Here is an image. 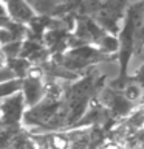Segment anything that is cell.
<instances>
[{
    "mask_svg": "<svg viewBox=\"0 0 144 149\" xmlns=\"http://www.w3.org/2000/svg\"><path fill=\"white\" fill-rule=\"evenodd\" d=\"M139 98H141V87H139V84H130V86L125 87V90H124L125 101H130L133 106V102L138 101Z\"/></svg>",
    "mask_w": 144,
    "mask_h": 149,
    "instance_id": "cell-2",
    "label": "cell"
},
{
    "mask_svg": "<svg viewBox=\"0 0 144 149\" xmlns=\"http://www.w3.org/2000/svg\"><path fill=\"white\" fill-rule=\"evenodd\" d=\"M6 14V6H5V3H0V16H5Z\"/></svg>",
    "mask_w": 144,
    "mask_h": 149,
    "instance_id": "cell-5",
    "label": "cell"
},
{
    "mask_svg": "<svg viewBox=\"0 0 144 149\" xmlns=\"http://www.w3.org/2000/svg\"><path fill=\"white\" fill-rule=\"evenodd\" d=\"M5 6H6V13L17 23H25L33 20V9L30 8V5L16 2V3H5Z\"/></svg>",
    "mask_w": 144,
    "mask_h": 149,
    "instance_id": "cell-1",
    "label": "cell"
},
{
    "mask_svg": "<svg viewBox=\"0 0 144 149\" xmlns=\"http://www.w3.org/2000/svg\"><path fill=\"white\" fill-rule=\"evenodd\" d=\"M11 42H14V37L11 34V31L5 26H0V48L6 47L8 44H11Z\"/></svg>",
    "mask_w": 144,
    "mask_h": 149,
    "instance_id": "cell-3",
    "label": "cell"
},
{
    "mask_svg": "<svg viewBox=\"0 0 144 149\" xmlns=\"http://www.w3.org/2000/svg\"><path fill=\"white\" fill-rule=\"evenodd\" d=\"M5 65H6V56H5L2 51H0V70L5 68Z\"/></svg>",
    "mask_w": 144,
    "mask_h": 149,
    "instance_id": "cell-4",
    "label": "cell"
}]
</instances>
